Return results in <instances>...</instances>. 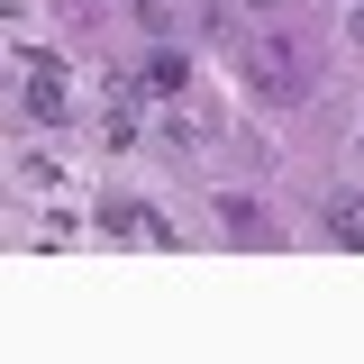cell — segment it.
Listing matches in <instances>:
<instances>
[{"mask_svg":"<svg viewBox=\"0 0 364 364\" xmlns=\"http://www.w3.org/2000/svg\"><path fill=\"white\" fill-rule=\"evenodd\" d=\"M328 237H337L346 255H364V191H337V200H328Z\"/></svg>","mask_w":364,"mask_h":364,"instance_id":"cell-2","label":"cell"},{"mask_svg":"<svg viewBox=\"0 0 364 364\" xmlns=\"http://www.w3.org/2000/svg\"><path fill=\"white\" fill-rule=\"evenodd\" d=\"M18 109H28L37 128L73 119V109H64V64H28V82H18Z\"/></svg>","mask_w":364,"mask_h":364,"instance_id":"cell-1","label":"cell"},{"mask_svg":"<svg viewBox=\"0 0 364 364\" xmlns=\"http://www.w3.org/2000/svg\"><path fill=\"white\" fill-rule=\"evenodd\" d=\"M191 82V64H182L173 46H155V55H146V91H182Z\"/></svg>","mask_w":364,"mask_h":364,"instance_id":"cell-3","label":"cell"}]
</instances>
